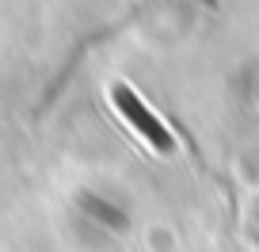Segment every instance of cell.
Here are the masks:
<instances>
[{"mask_svg":"<svg viewBox=\"0 0 259 252\" xmlns=\"http://www.w3.org/2000/svg\"><path fill=\"white\" fill-rule=\"evenodd\" d=\"M111 103H114V111L134 126V134H138L149 149H156V153H164V157L176 153V134L168 130V122L130 88V84H122V81L111 84Z\"/></svg>","mask_w":259,"mask_h":252,"instance_id":"obj_1","label":"cell"}]
</instances>
